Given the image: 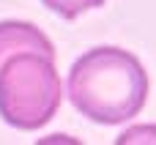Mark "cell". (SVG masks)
<instances>
[{"label": "cell", "mask_w": 156, "mask_h": 145, "mask_svg": "<svg viewBox=\"0 0 156 145\" xmlns=\"http://www.w3.org/2000/svg\"><path fill=\"white\" fill-rule=\"evenodd\" d=\"M41 3L49 11H55L58 16H63V19H77L80 14L104 5V0H41Z\"/></svg>", "instance_id": "obj_3"}, {"label": "cell", "mask_w": 156, "mask_h": 145, "mask_svg": "<svg viewBox=\"0 0 156 145\" xmlns=\"http://www.w3.org/2000/svg\"><path fill=\"white\" fill-rule=\"evenodd\" d=\"M69 99L93 123H126L145 107L148 74L132 52L93 47L69 71Z\"/></svg>", "instance_id": "obj_2"}, {"label": "cell", "mask_w": 156, "mask_h": 145, "mask_svg": "<svg viewBox=\"0 0 156 145\" xmlns=\"http://www.w3.org/2000/svg\"><path fill=\"white\" fill-rule=\"evenodd\" d=\"M60 101L52 41L30 22H0V118L33 132L55 118Z\"/></svg>", "instance_id": "obj_1"}]
</instances>
